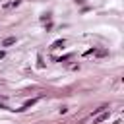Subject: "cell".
Masks as SVG:
<instances>
[{"instance_id":"obj_1","label":"cell","mask_w":124,"mask_h":124,"mask_svg":"<svg viewBox=\"0 0 124 124\" xmlns=\"http://www.w3.org/2000/svg\"><path fill=\"white\" fill-rule=\"evenodd\" d=\"M35 103H37V99H29V101H25V103L21 105V108H17V110H19V112H21V110H27V108H29V107H33Z\"/></svg>"},{"instance_id":"obj_2","label":"cell","mask_w":124,"mask_h":124,"mask_svg":"<svg viewBox=\"0 0 124 124\" xmlns=\"http://www.w3.org/2000/svg\"><path fill=\"white\" fill-rule=\"evenodd\" d=\"M105 120H108V112H107V110H103V112H101L93 122H95V124H99V122H105Z\"/></svg>"},{"instance_id":"obj_3","label":"cell","mask_w":124,"mask_h":124,"mask_svg":"<svg viewBox=\"0 0 124 124\" xmlns=\"http://www.w3.org/2000/svg\"><path fill=\"white\" fill-rule=\"evenodd\" d=\"M16 43V37H6L4 41H2V46H10V45H14Z\"/></svg>"},{"instance_id":"obj_4","label":"cell","mask_w":124,"mask_h":124,"mask_svg":"<svg viewBox=\"0 0 124 124\" xmlns=\"http://www.w3.org/2000/svg\"><path fill=\"white\" fill-rule=\"evenodd\" d=\"M64 43H66L64 39H58V41H54V43H52V46H50V48H60V46H64Z\"/></svg>"},{"instance_id":"obj_5","label":"cell","mask_w":124,"mask_h":124,"mask_svg":"<svg viewBox=\"0 0 124 124\" xmlns=\"http://www.w3.org/2000/svg\"><path fill=\"white\" fill-rule=\"evenodd\" d=\"M93 54H99V56H107V54H108V50H105V48H101V50H95Z\"/></svg>"},{"instance_id":"obj_6","label":"cell","mask_w":124,"mask_h":124,"mask_svg":"<svg viewBox=\"0 0 124 124\" xmlns=\"http://www.w3.org/2000/svg\"><path fill=\"white\" fill-rule=\"evenodd\" d=\"M105 108H107V105H103V107H99V108H95V110H93V114H99V112H103Z\"/></svg>"},{"instance_id":"obj_7","label":"cell","mask_w":124,"mask_h":124,"mask_svg":"<svg viewBox=\"0 0 124 124\" xmlns=\"http://www.w3.org/2000/svg\"><path fill=\"white\" fill-rule=\"evenodd\" d=\"M0 58H4V50H0Z\"/></svg>"},{"instance_id":"obj_8","label":"cell","mask_w":124,"mask_h":124,"mask_svg":"<svg viewBox=\"0 0 124 124\" xmlns=\"http://www.w3.org/2000/svg\"><path fill=\"white\" fill-rule=\"evenodd\" d=\"M76 2H79V4H81V2H83V0H76Z\"/></svg>"}]
</instances>
